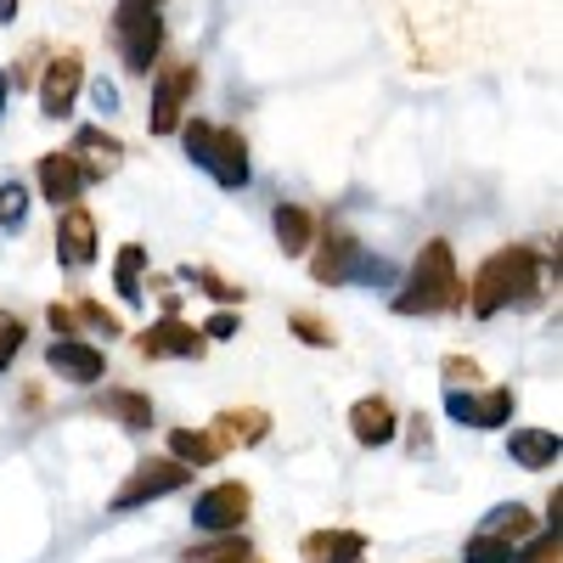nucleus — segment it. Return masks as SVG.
Instances as JSON below:
<instances>
[{"label": "nucleus", "mask_w": 563, "mask_h": 563, "mask_svg": "<svg viewBox=\"0 0 563 563\" xmlns=\"http://www.w3.org/2000/svg\"><path fill=\"white\" fill-rule=\"evenodd\" d=\"M541 294V265L530 249H501L474 276V316H501L507 305H530Z\"/></svg>", "instance_id": "f257e3e1"}, {"label": "nucleus", "mask_w": 563, "mask_h": 563, "mask_svg": "<svg viewBox=\"0 0 563 563\" xmlns=\"http://www.w3.org/2000/svg\"><path fill=\"white\" fill-rule=\"evenodd\" d=\"M456 299H462V276H456L451 243H429L417 254L406 288L395 294V310L400 316H429V310H451Z\"/></svg>", "instance_id": "f03ea898"}, {"label": "nucleus", "mask_w": 563, "mask_h": 563, "mask_svg": "<svg viewBox=\"0 0 563 563\" xmlns=\"http://www.w3.org/2000/svg\"><path fill=\"white\" fill-rule=\"evenodd\" d=\"M186 479H192V467L175 462V456H164V462H141L135 474L113 490V512H130V507H141V501H158V496L180 490Z\"/></svg>", "instance_id": "7ed1b4c3"}, {"label": "nucleus", "mask_w": 563, "mask_h": 563, "mask_svg": "<svg viewBox=\"0 0 563 563\" xmlns=\"http://www.w3.org/2000/svg\"><path fill=\"white\" fill-rule=\"evenodd\" d=\"M361 276H384V260H366V249L350 231H327L316 254V282H361Z\"/></svg>", "instance_id": "20e7f679"}, {"label": "nucleus", "mask_w": 563, "mask_h": 563, "mask_svg": "<svg viewBox=\"0 0 563 563\" xmlns=\"http://www.w3.org/2000/svg\"><path fill=\"white\" fill-rule=\"evenodd\" d=\"M249 485H238V479H225V485H214V490H203L198 496V507H192V525L198 530H209V536H238V525L249 519Z\"/></svg>", "instance_id": "39448f33"}, {"label": "nucleus", "mask_w": 563, "mask_h": 563, "mask_svg": "<svg viewBox=\"0 0 563 563\" xmlns=\"http://www.w3.org/2000/svg\"><path fill=\"white\" fill-rule=\"evenodd\" d=\"M220 186H243L249 180V153H243V135L238 130H209L203 141V158H198Z\"/></svg>", "instance_id": "423d86ee"}, {"label": "nucleus", "mask_w": 563, "mask_h": 563, "mask_svg": "<svg viewBox=\"0 0 563 563\" xmlns=\"http://www.w3.org/2000/svg\"><path fill=\"white\" fill-rule=\"evenodd\" d=\"M445 411L456 422H467V429H501V422L512 417V389H490V395H462L451 389L445 395Z\"/></svg>", "instance_id": "0eeeda50"}, {"label": "nucleus", "mask_w": 563, "mask_h": 563, "mask_svg": "<svg viewBox=\"0 0 563 563\" xmlns=\"http://www.w3.org/2000/svg\"><path fill=\"white\" fill-rule=\"evenodd\" d=\"M119 45H124V63L130 68L158 63V45H164L158 12H119Z\"/></svg>", "instance_id": "6e6552de"}, {"label": "nucleus", "mask_w": 563, "mask_h": 563, "mask_svg": "<svg viewBox=\"0 0 563 563\" xmlns=\"http://www.w3.org/2000/svg\"><path fill=\"white\" fill-rule=\"evenodd\" d=\"M79 85H85V68H79L74 52H63L52 68H45V79H40V108H45V119H68Z\"/></svg>", "instance_id": "1a4fd4ad"}, {"label": "nucleus", "mask_w": 563, "mask_h": 563, "mask_svg": "<svg viewBox=\"0 0 563 563\" xmlns=\"http://www.w3.org/2000/svg\"><path fill=\"white\" fill-rule=\"evenodd\" d=\"M45 361H52V372H57V378H68V384H97L102 372H108L102 350L97 344H79V339H57Z\"/></svg>", "instance_id": "9d476101"}, {"label": "nucleus", "mask_w": 563, "mask_h": 563, "mask_svg": "<svg viewBox=\"0 0 563 563\" xmlns=\"http://www.w3.org/2000/svg\"><path fill=\"white\" fill-rule=\"evenodd\" d=\"M90 186V169L68 153H52V158H40V192L52 198V203H74L79 192Z\"/></svg>", "instance_id": "9b49d317"}, {"label": "nucleus", "mask_w": 563, "mask_h": 563, "mask_svg": "<svg viewBox=\"0 0 563 563\" xmlns=\"http://www.w3.org/2000/svg\"><path fill=\"white\" fill-rule=\"evenodd\" d=\"M57 260L74 265V271L97 260V220H90L85 209H68V214L57 220Z\"/></svg>", "instance_id": "f8f14e48"}, {"label": "nucleus", "mask_w": 563, "mask_h": 563, "mask_svg": "<svg viewBox=\"0 0 563 563\" xmlns=\"http://www.w3.org/2000/svg\"><path fill=\"white\" fill-rule=\"evenodd\" d=\"M350 434H355L361 445H389V440H395V406H389L384 395L355 400V411H350Z\"/></svg>", "instance_id": "ddd939ff"}, {"label": "nucleus", "mask_w": 563, "mask_h": 563, "mask_svg": "<svg viewBox=\"0 0 563 563\" xmlns=\"http://www.w3.org/2000/svg\"><path fill=\"white\" fill-rule=\"evenodd\" d=\"M305 563H361V552H366V536H355V530H316V536H305Z\"/></svg>", "instance_id": "4468645a"}, {"label": "nucleus", "mask_w": 563, "mask_h": 563, "mask_svg": "<svg viewBox=\"0 0 563 563\" xmlns=\"http://www.w3.org/2000/svg\"><path fill=\"white\" fill-rule=\"evenodd\" d=\"M192 68H169L164 79H158V90H153V130L158 135H169L175 124H180V102H186V90H192Z\"/></svg>", "instance_id": "2eb2a0df"}, {"label": "nucleus", "mask_w": 563, "mask_h": 563, "mask_svg": "<svg viewBox=\"0 0 563 563\" xmlns=\"http://www.w3.org/2000/svg\"><path fill=\"white\" fill-rule=\"evenodd\" d=\"M141 355H147V361H158V355H186V361H192V355H203V339L169 316V321L153 327V333H141Z\"/></svg>", "instance_id": "dca6fc26"}, {"label": "nucleus", "mask_w": 563, "mask_h": 563, "mask_svg": "<svg viewBox=\"0 0 563 563\" xmlns=\"http://www.w3.org/2000/svg\"><path fill=\"white\" fill-rule=\"evenodd\" d=\"M558 451H563V440L552 429H519V434L507 440V456L519 462V467H552Z\"/></svg>", "instance_id": "f3484780"}, {"label": "nucleus", "mask_w": 563, "mask_h": 563, "mask_svg": "<svg viewBox=\"0 0 563 563\" xmlns=\"http://www.w3.org/2000/svg\"><path fill=\"white\" fill-rule=\"evenodd\" d=\"M220 440L214 434H203V429H175L169 434V456L175 462H186V467H209V462H220Z\"/></svg>", "instance_id": "a211bd4d"}, {"label": "nucleus", "mask_w": 563, "mask_h": 563, "mask_svg": "<svg viewBox=\"0 0 563 563\" xmlns=\"http://www.w3.org/2000/svg\"><path fill=\"white\" fill-rule=\"evenodd\" d=\"M310 238H316V220L299 203H282L276 209V243H282V254H305Z\"/></svg>", "instance_id": "6ab92c4d"}, {"label": "nucleus", "mask_w": 563, "mask_h": 563, "mask_svg": "<svg viewBox=\"0 0 563 563\" xmlns=\"http://www.w3.org/2000/svg\"><path fill=\"white\" fill-rule=\"evenodd\" d=\"M214 440H220V445H254V440H265V417H260V411H225V422H220Z\"/></svg>", "instance_id": "aec40b11"}, {"label": "nucleus", "mask_w": 563, "mask_h": 563, "mask_svg": "<svg viewBox=\"0 0 563 563\" xmlns=\"http://www.w3.org/2000/svg\"><path fill=\"white\" fill-rule=\"evenodd\" d=\"M113 417H124L130 429H153V400L147 395H130V389H113L108 400H102Z\"/></svg>", "instance_id": "412c9836"}, {"label": "nucleus", "mask_w": 563, "mask_h": 563, "mask_svg": "<svg viewBox=\"0 0 563 563\" xmlns=\"http://www.w3.org/2000/svg\"><path fill=\"white\" fill-rule=\"evenodd\" d=\"M141 265H147V249H119V265H113V282H119V294L135 305L141 299Z\"/></svg>", "instance_id": "4be33fe9"}, {"label": "nucleus", "mask_w": 563, "mask_h": 563, "mask_svg": "<svg viewBox=\"0 0 563 563\" xmlns=\"http://www.w3.org/2000/svg\"><path fill=\"white\" fill-rule=\"evenodd\" d=\"M74 141H79V147H85L90 158H97V169H102V175H108V169H119V158H124V153H119V141H113V135H102L97 124H85Z\"/></svg>", "instance_id": "5701e85b"}, {"label": "nucleus", "mask_w": 563, "mask_h": 563, "mask_svg": "<svg viewBox=\"0 0 563 563\" xmlns=\"http://www.w3.org/2000/svg\"><path fill=\"white\" fill-rule=\"evenodd\" d=\"M512 541H501V536H490V530H479L474 541H467V552H462V563H512Z\"/></svg>", "instance_id": "b1692460"}, {"label": "nucleus", "mask_w": 563, "mask_h": 563, "mask_svg": "<svg viewBox=\"0 0 563 563\" xmlns=\"http://www.w3.org/2000/svg\"><path fill=\"white\" fill-rule=\"evenodd\" d=\"M23 214H29V192L18 180H7L0 186V225H23Z\"/></svg>", "instance_id": "393cba45"}, {"label": "nucleus", "mask_w": 563, "mask_h": 563, "mask_svg": "<svg viewBox=\"0 0 563 563\" xmlns=\"http://www.w3.org/2000/svg\"><path fill=\"white\" fill-rule=\"evenodd\" d=\"M525 530H530V512H525V507H501L496 519H490V536H501V541L525 536Z\"/></svg>", "instance_id": "a878e982"}, {"label": "nucleus", "mask_w": 563, "mask_h": 563, "mask_svg": "<svg viewBox=\"0 0 563 563\" xmlns=\"http://www.w3.org/2000/svg\"><path fill=\"white\" fill-rule=\"evenodd\" d=\"M18 350H23V321H18V316H0V372L12 366Z\"/></svg>", "instance_id": "bb28decb"}, {"label": "nucleus", "mask_w": 563, "mask_h": 563, "mask_svg": "<svg viewBox=\"0 0 563 563\" xmlns=\"http://www.w3.org/2000/svg\"><path fill=\"white\" fill-rule=\"evenodd\" d=\"M512 563H558V536H552V530L536 536L525 552H512Z\"/></svg>", "instance_id": "cd10ccee"}, {"label": "nucleus", "mask_w": 563, "mask_h": 563, "mask_svg": "<svg viewBox=\"0 0 563 563\" xmlns=\"http://www.w3.org/2000/svg\"><path fill=\"white\" fill-rule=\"evenodd\" d=\"M294 333H299L305 344H333V333H327L316 316H294Z\"/></svg>", "instance_id": "c85d7f7f"}, {"label": "nucleus", "mask_w": 563, "mask_h": 563, "mask_svg": "<svg viewBox=\"0 0 563 563\" xmlns=\"http://www.w3.org/2000/svg\"><path fill=\"white\" fill-rule=\"evenodd\" d=\"M231 333H238V316H209V339H231Z\"/></svg>", "instance_id": "c756f323"}, {"label": "nucleus", "mask_w": 563, "mask_h": 563, "mask_svg": "<svg viewBox=\"0 0 563 563\" xmlns=\"http://www.w3.org/2000/svg\"><path fill=\"white\" fill-rule=\"evenodd\" d=\"M198 288H209V294H220V299H231V294H238V288H231V282H220V276H209V271L198 276Z\"/></svg>", "instance_id": "7c9ffc66"}, {"label": "nucleus", "mask_w": 563, "mask_h": 563, "mask_svg": "<svg viewBox=\"0 0 563 563\" xmlns=\"http://www.w3.org/2000/svg\"><path fill=\"white\" fill-rule=\"evenodd\" d=\"M90 97H97L102 108H119V97H113V85H108V79H97V85H90Z\"/></svg>", "instance_id": "2f4dec72"}, {"label": "nucleus", "mask_w": 563, "mask_h": 563, "mask_svg": "<svg viewBox=\"0 0 563 563\" xmlns=\"http://www.w3.org/2000/svg\"><path fill=\"white\" fill-rule=\"evenodd\" d=\"M124 12H158V0H124Z\"/></svg>", "instance_id": "473e14b6"}, {"label": "nucleus", "mask_w": 563, "mask_h": 563, "mask_svg": "<svg viewBox=\"0 0 563 563\" xmlns=\"http://www.w3.org/2000/svg\"><path fill=\"white\" fill-rule=\"evenodd\" d=\"M18 18V0H0V23H12Z\"/></svg>", "instance_id": "72a5a7b5"}, {"label": "nucleus", "mask_w": 563, "mask_h": 563, "mask_svg": "<svg viewBox=\"0 0 563 563\" xmlns=\"http://www.w3.org/2000/svg\"><path fill=\"white\" fill-rule=\"evenodd\" d=\"M7 90H12V79H7V74H0V113H7Z\"/></svg>", "instance_id": "f704fd0d"}, {"label": "nucleus", "mask_w": 563, "mask_h": 563, "mask_svg": "<svg viewBox=\"0 0 563 563\" xmlns=\"http://www.w3.org/2000/svg\"><path fill=\"white\" fill-rule=\"evenodd\" d=\"M220 563H254V552H238V558H220Z\"/></svg>", "instance_id": "c9c22d12"}]
</instances>
